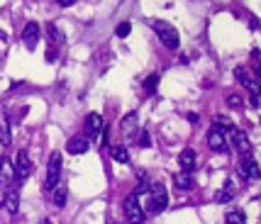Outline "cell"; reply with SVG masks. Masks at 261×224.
Instances as JSON below:
<instances>
[{
    "label": "cell",
    "mask_w": 261,
    "mask_h": 224,
    "mask_svg": "<svg viewBox=\"0 0 261 224\" xmlns=\"http://www.w3.org/2000/svg\"><path fill=\"white\" fill-rule=\"evenodd\" d=\"M147 205H142V210H144V214H161L164 210H166V205H169V192H166V188L161 185V183H151V188H149L147 192Z\"/></svg>",
    "instance_id": "obj_1"
},
{
    "label": "cell",
    "mask_w": 261,
    "mask_h": 224,
    "mask_svg": "<svg viewBox=\"0 0 261 224\" xmlns=\"http://www.w3.org/2000/svg\"><path fill=\"white\" fill-rule=\"evenodd\" d=\"M232 127V124H229ZM227 124L217 122L210 127V132H207V146L215 151V154H225L227 151V132H229Z\"/></svg>",
    "instance_id": "obj_2"
},
{
    "label": "cell",
    "mask_w": 261,
    "mask_h": 224,
    "mask_svg": "<svg viewBox=\"0 0 261 224\" xmlns=\"http://www.w3.org/2000/svg\"><path fill=\"white\" fill-rule=\"evenodd\" d=\"M154 32H156V37L164 42V46H169V49H178L181 37H178V30H176V27H171L169 22L156 20V22H154Z\"/></svg>",
    "instance_id": "obj_3"
},
{
    "label": "cell",
    "mask_w": 261,
    "mask_h": 224,
    "mask_svg": "<svg viewBox=\"0 0 261 224\" xmlns=\"http://www.w3.org/2000/svg\"><path fill=\"white\" fill-rule=\"evenodd\" d=\"M59 178H61V154L54 151L49 156V163H46V178H44V190H54L59 185Z\"/></svg>",
    "instance_id": "obj_4"
},
{
    "label": "cell",
    "mask_w": 261,
    "mask_h": 224,
    "mask_svg": "<svg viewBox=\"0 0 261 224\" xmlns=\"http://www.w3.org/2000/svg\"><path fill=\"white\" fill-rule=\"evenodd\" d=\"M125 214H127V219H129V224H142L144 222V210H142L139 198H137L135 192L125 198Z\"/></svg>",
    "instance_id": "obj_5"
},
{
    "label": "cell",
    "mask_w": 261,
    "mask_h": 224,
    "mask_svg": "<svg viewBox=\"0 0 261 224\" xmlns=\"http://www.w3.org/2000/svg\"><path fill=\"white\" fill-rule=\"evenodd\" d=\"M12 166H15V180H17V183H24V180L32 176V161H30L24 149L17 151V161H15Z\"/></svg>",
    "instance_id": "obj_6"
},
{
    "label": "cell",
    "mask_w": 261,
    "mask_h": 224,
    "mask_svg": "<svg viewBox=\"0 0 261 224\" xmlns=\"http://www.w3.org/2000/svg\"><path fill=\"white\" fill-rule=\"evenodd\" d=\"M229 139H232V144H234V149H237L242 156H249L251 154V144H249V136H247V132L244 129H239V127H229Z\"/></svg>",
    "instance_id": "obj_7"
},
{
    "label": "cell",
    "mask_w": 261,
    "mask_h": 224,
    "mask_svg": "<svg viewBox=\"0 0 261 224\" xmlns=\"http://www.w3.org/2000/svg\"><path fill=\"white\" fill-rule=\"evenodd\" d=\"M12 183H15V166L8 156H3L0 158V185L8 190V188H12Z\"/></svg>",
    "instance_id": "obj_8"
},
{
    "label": "cell",
    "mask_w": 261,
    "mask_h": 224,
    "mask_svg": "<svg viewBox=\"0 0 261 224\" xmlns=\"http://www.w3.org/2000/svg\"><path fill=\"white\" fill-rule=\"evenodd\" d=\"M102 117L98 115V112H91V115H86V139L91 142V139H95V136L102 132Z\"/></svg>",
    "instance_id": "obj_9"
},
{
    "label": "cell",
    "mask_w": 261,
    "mask_h": 224,
    "mask_svg": "<svg viewBox=\"0 0 261 224\" xmlns=\"http://www.w3.org/2000/svg\"><path fill=\"white\" fill-rule=\"evenodd\" d=\"M239 173H242L244 178H249V180H259L261 178V168L251 156L242 158V163H239Z\"/></svg>",
    "instance_id": "obj_10"
},
{
    "label": "cell",
    "mask_w": 261,
    "mask_h": 224,
    "mask_svg": "<svg viewBox=\"0 0 261 224\" xmlns=\"http://www.w3.org/2000/svg\"><path fill=\"white\" fill-rule=\"evenodd\" d=\"M39 34H42V30H39V24L37 22H27L22 30V42L27 49H34L37 46V42H39Z\"/></svg>",
    "instance_id": "obj_11"
},
{
    "label": "cell",
    "mask_w": 261,
    "mask_h": 224,
    "mask_svg": "<svg viewBox=\"0 0 261 224\" xmlns=\"http://www.w3.org/2000/svg\"><path fill=\"white\" fill-rule=\"evenodd\" d=\"M195 151L193 149H183L178 154V166H181V173H193L195 171Z\"/></svg>",
    "instance_id": "obj_12"
},
{
    "label": "cell",
    "mask_w": 261,
    "mask_h": 224,
    "mask_svg": "<svg viewBox=\"0 0 261 224\" xmlns=\"http://www.w3.org/2000/svg\"><path fill=\"white\" fill-rule=\"evenodd\" d=\"M88 146H91V142H88L86 136H73V139H68L66 151L71 154V156H81V154L88 151Z\"/></svg>",
    "instance_id": "obj_13"
},
{
    "label": "cell",
    "mask_w": 261,
    "mask_h": 224,
    "mask_svg": "<svg viewBox=\"0 0 261 224\" xmlns=\"http://www.w3.org/2000/svg\"><path fill=\"white\" fill-rule=\"evenodd\" d=\"M3 207H5V210H8L10 214L17 212V207H20V192H17V188H15V185L5 190V200H3Z\"/></svg>",
    "instance_id": "obj_14"
},
{
    "label": "cell",
    "mask_w": 261,
    "mask_h": 224,
    "mask_svg": "<svg viewBox=\"0 0 261 224\" xmlns=\"http://www.w3.org/2000/svg\"><path fill=\"white\" fill-rule=\"evenodd\" d=\"M234 195H237L234 183H232V180H225V185H222V188L217 190V195H215V202H217V205H225V202H229Z\"/></svg>",
    "instance_id": "obj_15"
},
{
    "label": "cell",
    "mask_w": 261,
    "mask_h": 224,
    "mask_svg": "<svg viewBox=\"0 0 261 224\" xmlns=\"http://www.w3.org/2000/svg\"><path fill=\"white\" fill-rule=\"evenodd\" d=\"M173 183H176L178 190H193L195 188V180L191 178V173H176V176H173Z\"/></svg>",
    "instance_id": "obj_16"
},
{
    "label": "cell",
    "mask_w": 261,
    "mask_h": 224,
    "mask_svg": "<svg viewBox=\"0 0 261 224\" xmlns=\"http://www.w3.org/2000/svg\"><path fill=\"white\" fill-rule=\"evenodd\" d=\"M0 144H3V146H10V144H12L10 122H8V117H5V115L0 117Z\"/></svg>",
    "instance_id": "obj_17"
},
{
    "label": "cell",
    "mask_w": 261,
    "mask_h": 224,
    "mask_svg": "<svg viewBox=\"0 0 261 224\" xmlns=\"http://www.w3.org/2000/svg\"><path fill=\"white\" fill-rule=\"evenodd\" d=\"M51 198H54V205H57V207H64V205H66V198H68V188L59 183L57 188L51 190Z\"/></svg>",
    "instance_id": "obj_18"
},
{
    "label": "cell",
    "mask_w": 261,
    "mask_h": 224,
    "mask_svg": "<svg viewBox=\"0 0 261 224\" xmlns=\"http://www.w3.org/2000/svg\"><path fill=\"white\" fill-rule=\"evenodd\" d=\"M46 37H49V39H51L54 44H64V42H66V37H64V32H61V30H59V27H57L54 22H49V24H46Z\"/></svg>",
    "instance_id": "obj_19"
},
{
    "label": "cell",
    "mask_w": 261,
    "mask_h": 224,
    "mask_svg": "<svg viewBox=\"0 0 261 224\" xmlns=\"http://www.w3.org/2000/svg\"><path fill=\"white\" fill-rule=\"evenodd\" d=\"M135 124H137V112H129L125 120L120 122V132L122 134H132L135 132Z\"/></svg>",
    "instance_id": "obj_20"
},
{
    "label": "cell",
    "mask_w": 261,
    "mask_h": 224,
    "mask_svg": "<svg viewBox=\"0 0 261 224\" xmlns=\"http://www.w3.org/2000/svg\"><path fill=\"white\" fill-rule=\"evenodd\" d=\"M113 158L117 163H129V151H127V146H113Z\"/></svg>",
    "instance_id": "obj_21"
},
{
    "label": "cell",
    "mask_w": 261,
    "mask_h": 224,
    "mask_svg": "<svg viewBox=\"0 0 261 224\" xmlns=\"http://www.w3.org/2000/svg\"><path fill=\"white\" fill-rule=\"evenodd\" d=\"M225 224H247V217H244L242 210H232V212H227V217H225Z\"/></svg>",
    "instance_id": "obj_22"
},
{
    "label": "cell",
    "mask_w": 261,
    "mask_h": 224,
    "mask_svg": "<svg viewBox=\"0 0 261 224\" xmlns=\"http://www.w3.org/2000/svg\"><path fill=\"white\" fill-rule=\"evenodd\" d=\"M156 86H159V73H151V76L144 80V90L151 95V93H156Z\"/></svg>",
    "instance_id": "obj_23"
},
{
    "label": "cell",
    "mask_w": 261,
    "mask_h": 224,
    "mask_svg": "<svg viewBox=\"0 0 261 224\" xmlns=\"http://www.w3.org/2000/svg\"><path fill=\"white\" fill-rule=\"evenodd\" d=\"M234 76H237V80L242 83V86H249V83H251L249 73H247V68H244V66H237V68H234Z\"/></svg>",
    "instance_id": "obj_24"
},
{
    "label": "cell",
    "mask_w": 261,
    "mask_h": 224,
    "mask_svg": "<svg viewBox=\"0 0 261 224\" xmlns=\"http://www.w3.org/2000/svg\"><path fill=\"white\" fill-rule=\"evenodd\" d=\"M249 95H251V102H259V98H261V83H256V80H251L249 86Z\"/></svg>",
    "instance_id": "obj_25"
},
{
    "label": "cell",
    "mask_w": 261,
    "mask_h": 224,
    "mask_svg": "<svg viewBox=\"0 0 261 224\" xmlns=\"http://www.w3.org/2000/svg\"><path fill=\"white\" fill-rule=\"evenodd\" d=\"M227 105L232 110H242V107H244V102H242V98H239L237 93H229L227 95Z\"/></svg>",
    "instance_id": "obj_26"
},
{
    "label": "cell",
    "mask_w": 261,
    "mask_h": 224,
    "mask_svg": "<svg viewBox=\"0 0 261 224\" xmlns=\"http://www.w3.org/2000/svg\"><path fill=\"white\" fill-rule=\"evenodd\" d=\"M129 32H132V24H129V22H120V24H117V30H115V34H117L120 39H125Z\"/></svg>",
    "instance_id": "obj_27"
},
{
    "label": "cell",
    "mask_w": 261,
    "mask_h": 224,
    "mask_svg": "<svg viewBox=\"0 0 261 224\" xmlns=\"http://www.w3.org/2000/svg\"><path fill=\"white\" fill-rule=\"evenodd\" d=\"M139 146H142V149H147V146H149V132H147V129L139 134Z\"/></svg>",
    "instance_id": "obj_28"
},
{
    "label": "cell",
    "mask_w": 261,
    "mask_h": 224,
    "mask_svg": "<svg viewBox=\"0 0 261 224\" xmlns=\"http://www.w3.org/2000/svg\"><path fill=\"white\" fill-rule=\"evenodd\" d=\"M57 3L61 5V8H71V5H73L76 0H57Z\"/></svg>",
    "instance_id": "obj_29"
},
{
    "label": "cell",
    "mask_w": 261,
    "mask_h": 224,
    "mask_svg": "<svg viewBox=\"0 0 261 224\" xmlns=\"http://www.w3.org/2000/svg\"><path fill=\"white\" fill-rule=\"evenodd\" d=\"M254 73H256V78H259V80H256V83H261V66H256V68H254Z\"/></svg>",
    "instance_id": "obj_30"
},
{
    "label": "cell",
    "mask_w": 261,
    "mask_h": 224,
    "mask_svg": "<svg viewBox=\"0 0 261 224\" xmlns=\"http://www.w3.org/2000/svg\"><path fill=\"white\" fill-rule=\"evenodd\" d=\"M42 224H51V222H49V219H42Z\"/></svg>",
    "instance_id": "obj_31"
},
{
    "label": "cell",
    "mask_w": 261,
    "mask_h": 224,
    "mask_svg": "<svg viewBox=\"0 0 261 224\" xmlns=\"http://www.w3.org/2000/svg\"><path fill=\"white\" fill-rule=\"evenodd\" d=\"M0 39H5V34H3V32H0Z\"/></svg>",
    "instance_id": "obj_32"
}]
</instances>
